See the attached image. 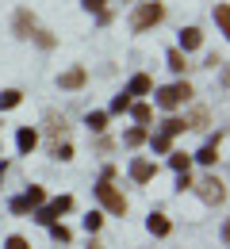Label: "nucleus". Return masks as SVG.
<instances>
[{
  "mask_svg": "<svg viewBox=\"0 0 230 249\" xmlns=\"http://www.w3.org/2000/svg\"><path fill=\"white\" fill-rule=\"evenodd\" d=\"M146 226H150L154 238H169V230H173V222H169L165 215H150V218H146Z\"/></svg>",
  "mask_w": 230,
  "mask_h": 249,
  "instance_id": "obj_11",
  "label": "nucleus"
},
{
  "mask_svg": "<svg viewBox=\"0 0 230 249\" xmlns=\"http://www.w3.org/2000/svg\"><path fill=\"white\" fill-rule=\"evenodd\" d=\"M150 89H154V81H150L146 73H134V77H131V89H127V92H131V96H146Z\"/></svg>",
  "mask_w": 230,
  "mask_h": 249,
  "instance_id": "obj_14",
  "label": "nucleus"
},
{
  "mask_svg": "<svg viewBox=\"0 0 230 249\" xmlns=\"http://www.w3.org/2000/svg\"><path fill=\"white\" fill-rule=\"evenodd\" d=\"M127 107H131V92H123V96L111 100V111H127Z\"/></svg>",
  "mask_w": 230,
  "mask_h": 249,
  "instance_id": "obj_28",
  "label": "nucleus"
},
{
  "mask_svg": "<svg viewBox=\"0 0 230 249\" xmlns=\"http://www.w3.org/2000/svg\"><path fill=\"white\" fill-rule=\"evenodd\" d=\"M16 142H19V150H23V154H31L35 146H38V130H35V126H23V130L16 134Z\"/></svg>",
  "mask_w": 230,
  "mask_h": 249,
  "instance_id": "obj_13",
  "label": "nucleus"
},
{
  "mask_svg": "<svg viewBox=\"0 0 230 249\" xmlns=\"http://www.w3.org/2000/svg\"><path fill=\"white\" fill-rule=\"evenodd\" d=\"M165 19V4H158V0H150V4H138L131 16V27L134 31H150L154 23H161Z\"/></svg>",
  "mask_w": 230,
  "mask_h": 249,
  "instance_id": "obj_1",
  "label": "nucleus"
},
{
  "mask_svg": "<svg viewBox=\"0 0 230 249\" xmlns=\"http://www.w3.org/2000/svg\"><path fill=\"white\" fill-rule=\"evenodd\" d=\"M127 146H142L146 142V126H134V130H127V138H123Z\"/></svg>",
  "mask_w": 230,
  "mask_h": 249,
  "instance_id": "obj_22",
  "label": "nucleus"
},
{
  "mask_svg": "<svg viewBox=\"0 0 230 249\" xmlns=\"http://www.w3.org/2000/svg\"><path fill=\"white\" fill-rule=\"evenodd\" d=\"M66 211H73V196H58V199L35 207V218H38L42 226H50V222H58V215H66Z\"/></svg>",
  "mask_w": 230,
  "mask_h": 249,
  "instance_id": "obj_4",
  "label": "nucleus"
},
{
  "mask_svg": "<svg viewBox=\"0 0 230 249\" xmlns=\"http://www.w3.org/2000/svg\"><path fill=\"white\" fill-rule=\"evenodd\" d=\"M154 177H158V165H154V161H134L131 165V180L134 184H150Z\"/></svg>",
  "mask_w": 230,
  "mask_h": 249,
  "instance_id": "obj_7",
  "label": "nucleus"
},
{
  "mask_svg": "<svg viewBox=\"0 0 230 249\" xmlns=\"http://www.w3.org/2000/svg\"><path fill=\"white\" fill-rule=\"evenodd\" d=\"M184 126H188V130H203V126H211V111H207V107H196V111L184 119Z\"/></svg>",
  "mask_w": 230,
  "mask_h": 249,
  "instance_id": "obj_12",
  "label": "nucleus"
},
{
  "mask_svg": "<svg viewBox=\"0 0 230 249\" xmlns=\"http://www.w3.org/2000/svg\"><path fill=\"white\" fill-rule=\"evenodd\" d=\"M199 42H203L199 27H184V31H180V46H184V50H196Z\"/></svg>",
  "mask_w": 230,
  "mask_h": 249,
  "instance_id": "obj_15",
  "label": "nucleus"
},
{
  "mask_svg": "<svg viewBox=\"0 0 230 249\" xmlns=\"http://www.w3.org/2000/svg\"><path fill=\"white\" fill-rule=\"evenodd\" d=\"M169 165H173L177 173H188V165H192V157H188V154H180V150H177V154H169Z\"/></svg>",
  "mask_w": 230,
  "mask_h": 249,
  "instance_id": "obj_16",
  "label": "nucleus"
},
{
  "mask_svg": "<svg viewBox=\"0 0 230 249\" xmlns=\"http://www.w3.org/2000/svg\"><path fill=\"white\" fill-rule=\"evenodd\" d=\"M215 19H219V31L227 35L230 31V8L227 4H215Z\"/></svg>",
  "mask_w": 230,
  "mask_h": 249,
  "instance_id": "obj_17",
  "label": "nucleus"
},
{
  "mask_svg": "<svg viewBox=\"0 0 230 249\" xmlns=\"http://www.w3.org/2000/svg\"><path fill=\"white\" fill-rule=\"evenodd\" d=\"M104 4H107V0H85V8H88V12H104Z\"/></svg>",
  "mask_w": 230,
  "mask_h": 249,
  "instance_id": "obj_32",
  "label": "nucleus"
},
{
  "mask_svg": "<svg viewBox=\"0 0 230 249\" xmlns=\"http://www.w3.org/2000/svg\"><path fill=\"white\" fill-rule=\"evenodd\" d=\"M100 226H104V215H100V211H88V215H85V230H88V234H96Z\"/></svg>",
  "mask_w": 230,
  "mask_h": 249,
  "instance_id": "obj_21",
  "label": "nucleus"
},
{
  "mask_svg": "<svg viewBox=\"0 0 230 249\" xmlns=\"http://www.w3.org/2000/svg\"><path fill=\"white\" fill-rule=\"evenodd\" d=\"M196 192H199L203 203H227V184H223L219 177H203L196 184Z\"/></svg>",
  "mask_w": 230,
  "mask_h": 249,
  "instance_id": "obj_6",
  "label": "nucleus"
},
{
  "mask_svg": "<svg viewBox=\"0 0 230 249\" xmlns=\"http://www.w3.org/2000/svg\"><path fill=\"white\" fill-rule=\"evenodd\" d=\"M85 81H88V77H85V69H81V65H73V69H66V73L58 77V85H62V89H69V92H73V89H81Z\"/></svg>",
  "mask_w": 230,
  "mask_h": 249,
  "instance_id": "obj_8",
  "label": "nucleus"
},
{
  "mask_svg": "<svg viewBox=\"0 0 230 249\" xmlns=\"http://www.w3.org/2000/svg\"><path fill=\"white\" fill-rule=\"evenodd\" d=\"M0 180H4V161H0Z\"/></svg>",
  "mask_w": 230,
  "mask_h": 249,
  "instance_id": "obj_34",
  "label": "nucleus"
},
{
  "mask_svg": "<svg viewBox=\"0 0 230 249\" xmlns=\"http://www.w3.org/2000/svg\"><path fill=\"white\" fill-rule=\"evenodd\" d=\"M169 69H177V73H184V69H188V62H184V54H180V50H169Z\"/></svg>",
  "mask_w": 230,
  "mask_h": 249,
  "instance_id": "obj_23",
  "label": "nucleus"
},
{
  "mask_svg": "<svg viewBox=\"0 0 230 249\" xmlns=\"http://www.w3.org/2000/svg\"><path fill=\"white\" fill-rule=\"evenodd\" d=\"M180 130H188L184 119H165V123H161V134H169V138H173V134H180Z\"/></svg>",
  "mask_w": 230,
  "mask_h": 249,
  "instance_id": "obj_20",
  "label": "nucleus"
},
{
  "mask_svg": "<svg viewBox=\"0 0 230 249\" xmlns=\"http://www.w3.org/2000/svg\"><path fill=\"white\" fill-rule=\"evenodd\" d=\"M88 249H104V246H100V242H92V246H88Z\"/></svg>",
  "mask_w": 230,
  "mask_h": 249,
  "instance_id": "obj_33",
  "label": "nucleus"
},
{
  "mask_svg": "<svg viewBox=\"0 0 230 249\" xmlns=\"http://www.w3.org/2000/svg\"><path fill=\"white\" fill-rule=\"evenodd\" d=\"M177 188H180V192H184V188H192V177H188V173H177Z\"/></svg>",
  "mask_w": 230,
  "mask_h": 249,
  "instance_id": "obj_31",
  "label": "nucleus"
},
{
  "mask_svg": "<svg viewBox=\"0 0 230 249\" xmlns=\"http://www.w3.org/2000/svg\"><path fill=\"white\" fill-rule=\"evenodd\" d=\"M4 249H31V246H27V238H19V234H12V238L4 242Z\"/></svg>",
  "mask_w": 230,
  "mask_h": 249,
  "instance_id": "obj_29",
  "label": "nucleus"
},
{
  "mask_svg": "<svg viewBox=\"0 0 230 249\" xmlns=\"http://www.w3.org/2000/svg\"><path fill=\"white\" fill-rule=\"evenodd\" d=\"M42 203H46V188L31 184L23 196H16V199H12V215H27V211H35V207H42Z\"/></svg>",
  "mask_w": 230,
  "mask_h": 249,
  "instance_id": "obj_5",
  "label": "nucleus"
},
{
  "mask_svg": "<svg viewBox=\"0 0 230 249\" xmlns=\"http://www.w3.org/2000/svg\"><path fill=\"white\" fill-rule=\"evenodd\" d=\"M169 146H173L169 134H154V150H158V154H169Z\"/></svg>",
  "mask_w": 230,
  "mask_h": 249,
  "instance_id": "obj_26",
  "label": "nucleus"
},
{
  "mask_svg": "<svg viewBox=\"0 0 230 249\" xmlns=\"http://www.w3.org/2000/svg\"><path fill=\"white\" fill-rule=\"evenodd\" d=\"M50 234H54V242H62V246H66L69 238H73V234H69V230L62 226V222H50Z\"/></svg>",
  "mask_w": 230,
  "mask_h": 249,
  "instance_id": "obj_24",
  "label": "nucleus"
},
{
  "mask_svg": "<svg viewBox=\"0 0 230 249\" xmlns=\"http://www.w3.org/2000/svg\"><path fill=\"white\" fill-rule=\"evenodd\" d=\"M88 126H92V130H104V126H107V115H104V111H92V115H88Z\"/></svg>",
  "mask_w": 230,
  "mask_h": 249,
  "instance_id": "obj_27",
  "label": "nucleus"
},
{
  "mask_svg": "<svg viewBox=\"0 0 230 249\" xmlns=\"http://www.w3.org/2000/svg\"><path fill=\"white\" fill-rule=\"evenodd\" d=\"M96 199L111 211V215H127V196L111 184V180H100V184H96Z\"/></svg>",
  "mask_w": 230,
  "mask_h": 249,
  "instance_id": "obj_2",
  "label": "nucleus"
},
{
  "mask_svg": "<svg viewBox=\"0 0 230 249\" xmlns=\"http://www.w3.org/2000/svg\"><path fill=\"white\" fill-rule=\"evenodd\" d=\"M219 142H223V130H219V134H215V138H211V142H207V146L196 154L199 165H215V161H219Z\"/></svg>",
  "mask_w": 230,
  "mask_h": 249,
  "instance_id": "obj_9",
  "label": "nucleus"
},
{
  "mask_svg": "<svg viewBox=\"0 0 230 249\" xmlns=\"http://www.w3.org/2000/svg\"><path fill=\"white\" fill-rule=\"evenodd\" d=\"M31 31H35V16L27 8H19V12H16V35H19V38H31Z\"/></svg>",
  "mask_w": 230,
  "mask_h": 249,
  "instance_id": "obj_10",
  "label": "nucleus"
},
{
  "mask_svg": "<svg viewBox=\"0 0 230 249\" xmlns=\"http://www.w3.org/2000/svg\"><path fill=\"white\" fill-rule=\"evenodd\" d=\"M19 100H23V92H19V89H8V92H0V107H16Z\"/></svg>",
  "mask_w": 230,
  "mask_h": 249,
  "instance_id": "obj_19",
  "label": "nucleus"
},
{
  "mask_svg": "<svg viewBox=\"0 0 230 249\" xmlns=\"http://www.w3.org/2000/svg\"><path fill=\"white\" fill-rule=\"evenodd\" d=\"M54 157L69 161V157H73V146H69V142H58V146H54Z\"/></svg>",
  "mask_w": 230,
  "mask_h": 249,
  "instance_id": "obj_30",
  "label": "nucleus"
},
{
  "mask_svg": "<svg viewBox=\"0 0 230 249\" xmlns=\"http://www.w3.org/2000/svg\"><path fill=\"white\" fill-rule=\"evenodd\" d=\"M192 100V85L188 81H180V85H169V89H161L158 92V104H161L165 111H177L180 104H188Z\"/></svg>",
  "mask_w": 230,
  "mask_h": 249,
  "instance_id": "obj_3",
  "label": "nucleus"
},
{
  "mask_svg": "<svg viewBox=\"0 0 230 249\" xmlns=\"http://www.w3.org/2000/svg\"><path fill=\"white\" fill-rule=\"evenodd\" d=\"M150 119H154V107H150V104H138V107H134V123L146 126Z\"/></svg>",
  "mask_w": 230,
  "mask_h": 249,
  "instance_id": "obj_18",
  "label": "nucleus"
},
{
  "mask_svg": "<svg viewBox=\"0 0 230 249\" xmlns=\"http://www.w3.org/2000/svg\"><path fill=\"white\" fill-rule=\"evenodd\" d=\"M50 138H66V119L50 115Z\"/></svg>",
  "mask_w": 230,
  "mask_h": 249,
  "instance_id": "obj_25",
  "label": "nucleus"
}]
</instances>
